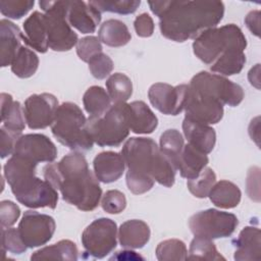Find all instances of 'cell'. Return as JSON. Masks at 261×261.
Segmentation results:
<instances>
[{
    "mask_svg": "<svg viewBox=\"0 0 261 261\" xmlns=\"http://www.w3.org/2000/svg\"><path fill=\"white\" fill-rule=\"evenodd\" d=\"M151 11L159 17L161 35L174 42L196 39L215 28L223 17L224 4L214 0L148 1Z\"/></svg>",
    "mask_w": 261,
    "mask_h": 261,
    "instance_id": "cell-1",
    "label": "cell"
},
{
    "mask_svg": "<svg viewBox=\"0 0 261 261\" xmlns=\"http://www.w3.org/2000/svg\"><path fill=\"white\" fill-rule=\"evenodd\" d=\"M43 175L60 191L65 202L79 210L92 211L98 207L102 189L82 153L74 151L62 157L59 162L48 163L43 168Z\"/></svg>",
    "mask_w": 261,
    "mask_h": 261,
    "instance_id": "cell-2",
    "label": "cell"
},
{
    "mask_svg": "<svg viewBox=\"0 0 261 261\" xmlns=\"http://www.w3.org/2000/svg\"><path fill=\"white\" fill-rule=\"evenodd\" d=\"M37 165L27 158L12 154L4 165V177L15 199L23 206L54 209L58 202L57 190L46 179L36 176Z\"/></svg>",
    "mask_w": 261,
    "mask_h": 261,
    "instance_id": "cell-3",
    "label": "cell"
},
{
    "mask_svg": "<svg viewBox=\"0 0 261 261\" xmlns=\"http://www.w3.org/2000/svg\"><path fill=\"white\" fill-rule=\"evenodd\" d=\"M127 171L153 178L166 188L173 186L176 168L150 138H130L121 150Z\"/></svg>",
    "mask_w": 261,
    "mask_h": 261,
    "instance_id": "cell-4",
    "label": "cell"
},
{
    "mask_svg": "<svg viewBox=\"0 0 261 261\" xmlns=\"http://www.w3.org/2000/svg\"><path fill=\"white\" fill-rule=\"evenodd\" d=\"M88 119L82 109L72 102L59 105L51 125L53 136L70 150L80 152L92 149L94 141L87 126Z\"/></svg>",
    "mask_w": 261,
    "mask_h": 261,
    "instance_id": "cell-5",
    "label": "cell"
},
{
    "mask_svg": "<svg viewBox=\"0 0 261 261\" xmlns=\"http://www.w3.org/2000/svg\"><path fill=\"white\" fill-rule=\"evenodd\" d=\"M247 47V40L242 30L234 23L215 27L200 34L193 42L196 57L208 65H212L224 53Z\"/></svg>",
    "mask_w": 261,
    "mask_h": 261,
    "instance_id": "cell-6",
    "label": "cell"
},
{
    "mask_svg": "<svg viewBox=\"0 0 261 261\" xmlns=\"http://www.w3.org/2000/svg\"><path fill=\"white\" fill-rule=\"evenodd\" d=\"M89 133L100 147H117L129 134L128 103H113L103 114L89 116Z\"/></svg>",
    "mask_w": 261,
    "mask_h": 261,
    "instance_id": "cell-7",
    "label": "cell"
},
{
    "mask_svg": "<svg viewBox=\"0 0 261 261\" xmlns=\"http://www.w3.org/2000/svg\"><path fill=\"white\" fill-rule=\"evenodd\" d=\"M39 5L46 17L49 48L58 52L69 51L77 44L79 38L65 16L66 0L40 1Z\"/></svg>",
    "mask_w": 261,
    "mask_h": 261,
    "instance_id": "cell-8",
    "label": "cell"
},
{
    "mask_svg": "<svg viewBox=\"0 0 261 261\" xmlns=\"http://www.w3.org/2000/svg\"><path fill=\"white\" fill-rule=\"evenodd\" d=\"M189 87L230 107L238 106L244 99V91L240 85L223 75L208 71H200L194 75Z\"/></svg>",
    "mask_w": 261,
    "mask_h": 261,
    "instance_id": "cell-9",
    "label": "cell"
},
{
    "mask_svg": "<svg viewBox=\"0 0 261 261\" xmlns=\"http://www.w3.org/2000/svg\"><path fill=\"white\" fill-rule=\"evenodd\" d=\"M239 224L238 217L217 209H207L192 215L189 227L195 237L210 240L231 236Z\"/></svg>",
    "mask_w": 261,
    "mask_h": 261,
    "instance_id": "cell-10",
    "label": "cell"
},
{
    "mask_svg": "<svg viewBox=\"0 0 261 261\" xmlns=\"http://www.w3.org/2000/svg\"><path fill=\"white\" fill-rule=\"evenodd\" d=\"M118 230L116 223L110 218H98L91 222L82 233L83 247L93 258H104L117 245Z\"/></svg>",
    "mask_w": 261,
    "mask_h": 261,
    "instance_id": "cell-11",
    "label": "cell"
},
{
    "mask_svg": "<svg viewBox=\"0 0 261 261\" xmlns=\"http://www.w3.org/2000/svg\"><path fill=\"white\" fill-rule=\"evenodd\" d=\"M55 220L47 214L28 210L18 224L19 234L28 248H37L47 244L55 232Z\"/></svg>",
    "mask_w": 261,
    "mask_h": 261,
    "instance_id": "cell-12",
    "label": "cell"
},
{
    "mask_svg": "<svg viewBox=\"0 0 261 261\" xmlns=\"http://www.w3.org/2000/svg\"><path fill=\"white\" fill-rule=\"evenodd\" d=\"M189 92V85L171 86L165 83L153 84L148 97L150 103L165 115H177L185 109Z\"/></svg>",
    "mask_w": 261,
    "mask_h": 261,
    "instance_id": "cell-13",
    "label": "cell"
},
{
    "mask_svg": "<svg viewBox=\"0 0 261 261\" xmlns=\"http://www.w3.org/2000/svg\"><path fill=\"white\" fill-rule=\"evenodd\" d=\"M57 98L49 93L34 94L27 98L23 112L28 126L31 129H41L51 126L58 109Z\"/></svg>",
    "mask_w": 261,
    "mask_h": 261,
    "instance_id": "cell-14",
    "label": "cell"
},
{
    "mask_svg": "<svg viewBox=\"0 0 261 261\" xmlns=\"http://www.w3.org/2000/svg\"><path fill=\"white\" fill-rule=\"evenodd\" d=\"M186 116L205 124L218 123L223 117V105L208 96H205L189 87L185 105Z\"/></svg>",
    "mask_w": 261,
    "mask_h": 261,
    "instance_id": "cell-15",
    "label": "cell"
},
{
    "mask_svg": "<svg viewBox=\"0 0 261 261\" xmlns=\"http://www.w3.org/2000/svg\"><path fill=\"white\" fill-rule=\"evenodd\" d=\"M13 154L24 157L37 164L40 162L50 163L57 157V148L45 135L27 134L18 139Z\"/></svg>",
    "mask_w": 261,
    "mask_h": 261,
    "instance_id": "cell-16",
    "label": "cell"
},
{
    "mask_svg": "<svg viewBox=\"0 0 261 261\" xmlns=\"http://www.w3.org/2000/svg\"><path fill=\"white\" fill-rule=\"evenodd\" d=\"M65 16L71 28L82 34H92L101 21V12L91 4L81 0H66Z\"/></svg>",
    "mask_w": 261,
    "mask_h": 261,
    "instance_id": "cell-17",
    "label": "cell"
},
{
    "mask_svg": "<svg viewBox=\"0 0 261 261\" xmlns=\"http://www.w3.org/2000/svg\"><path fill=\"white\" fill-rule=\"evenodd\" d=\"M22 41L40 53L49 49L48 31L45 13L34 11L22 23Z\"/></svg>",
    "mask_w": 261,
    "mask_h": 261,
    "instance_id": "cell-18",
    "label": "cell"
},
{
    "mask_svg": "<svg viewBox=\"0 0 261 261\" xmlns=\"http://www.w3.org/2000/svg\"><path fill=\"white\" fill-rule=\"evenodd\" d=\"M94 173L99 181L104 184L114 182L124 172L125 162L121 153L105 151L96 155L93 161Z\"/></svg>",
    "mask_w": 261,
    "mask_h": 261,
    "instance_id": "cell-19",
    "label": "cell"
},
{
    "mask_svg": "<svg viewBox=\"0 0 261 261\" xmlns=\"http://www.w3.org/2000/svg\"><path fill=\"white\" fill-rule=\"evenodd\" d=\"M181 126L188 144L204 154H209L213 150L216 142V133L213 127L188 117H185Z\"/></svg>",
    "mask_w": 261,
    "mask_h": 261,
    "instance_id": "cell-20",
    "label": "cell"
},
{
    "mask_svg": "<svg viewBox=\"0 0 261 261\" xmlns=\"http://www.w3.org/2000/svg\"><path fill=\"white\" fill-rule=\"evenodd\" d=\"M22 32L8 19L0 20V57L1 66L11 65L16 53L20 49Z\"/></svg>",
    "mask_w": 261,
    "mask_h": 261,
    "instance_id": "cell-21",
    "label": "cell"
},
{
    "mask_svg": "<svg viewBox=\"0 0 261 261\" xmlns=\"http://www.w3.org/2000/svg\"><path fill=\"white\" fill-rule=\"evenodd\" d=\"M260 229L255 226H246L243 228L239 237L233 240L236 247L234 260L249 261L259 260L261 258V240Z\"/></svg>",
    "mask_w": 261,
    "mask_h": 261,
    "instance_id": "cell-22",
    "label": "cell"
},
{
    "mask_svg": "<svg viewBox=\"0 0 261 261\" xmlns=\"http://www.w3.org/2000/svg\"><path fill=\"white\" fill-rule=\"evenodd\" d=\"M149 225L140 219H130L123 222L118 228V241L125 249H141L150 240Z\"/></svg>",
    "mask_w": 261,
    "mask_h": 261,
    "instance_id": "cell-23",
    "label": "cell"
},
{
    "mask_svg": "<svg viewBox=\"0 0 261 261\" xmlns=\"http://www.w3.org/2000/svg\"><path fill=\"white\" fill-rule=\"evenodd\" d=\"M208 162L209 159L207 154H204L190 144H187L176 158L174 165L176 170H179L182 177L192 179L200 174V172L207 166Z\"/></svg>",
    "mask_w": 261,
    "mask_h": 261,
    "instance_id": "cell-24",
    "label": "cell"
},
{
    "mask_svg": "<svg viewBox=\"0 0 261 261\" xmlns=\"http://www.w3.org/2000/svg\"><path fill=\"white\" fill-rule=\"evenodd\" d=\"M129 106V128L138 135L153 133L158 125V118L144 101H134Z\"/></svg>",
    "mask_w": 261,
    "mask_h": 261,
    "instance_id": "cell-25",
    "label": "cell"
},
{
    "mask_svg": "<svg viewBox=\"0 0 261 261\" xmlns=\"http://www.w3.org/2000/svg\"><path fill=\"white\" fill-rule=\"evenodd\" d=\"M208 197L216 207L231 209L240 204L242 193L237 185L222 179L214 184L208 194Z\"/></svg>",
    "mask_w": 261,
    "mask_h": 261,
    "instance_id": "cell-26",
    "label": "cell"
},
{
    "mask_svg": "<svg viewBox=\"0 0 261 261\" xmlns=\"http://www.w3.org/2000/svg\"><path fill=\"white\" fill-rule=\"evenodd\" d=\"M1 120L3 126L14 132H22L25 127L23 107L7 93L1 94Z\"/></svg>",
    "mask_w": 261,
    "mask_h": 261,
    "instance_id": "cell-27",
    "label": "cell"
},
{
    "mask_svg": "<svg viewBox=\"0 0 261 261\" xmlns=\"http://www.w3.org/2000/svg\"><path fill=\"white\" fill-rule=\"evenodd\" d=\"M98 38L100 42L107 46L121 47L130 41L132 36L124 22L111 18L101 24L98 31Z\"/></svg>",
    "mask_w": 261,
    "mask_h": 261,
    "instance_id": "cell-28",
    "label": "cell"
},
{
    "mask_svg": "<svg viewBox=\"0 0 261 261\" xmlns=\"http://www.w3.org/2000/svg\"><path fill=\"white\" fill-rule=\"evenodd\" d=\"M79 258V251L75 243L69 240H61L56 244L44 247L31 256L32 260H68L75 261Z\"/></svg>",
    "mask_w": 261,
    "mask_h": 261,
    "instance_id": "cell-29",
    "label": "cell"
},
{
    "mask_svg": "<svg viewBox=\"0 0 261 261\" xmlns=\"http://www.w3.org/2000/svg\"><path fill=\"white\" fill-rule=\"evenodd\" d=\"M245 63V51L236 49L221 55L212 65H210V69L223 76L233 75L242 71Z\"/></svg>",
    "mask_w": 261,
    "mask_h": 261,
    "instance_id": "cell-30",
    "label": "cell"
},
{
    "mask_svg": "<svg viewBox=\"0 0 261 261\" xmlns=\"http://www.w3.org/2000/svg\"><path fill=\"white\" fill-rule=\"evenodd\" d=\"M106 90L100 86L90 87L83 96L85 110L90 116H99L103 114L112 104Z\"/></svg>",
    "mask_w": 261,
    "mask_h": 261,
    "instance_id": "cell-31",
    "label": "cell"
},
{
    "mask_svg": "<svg viewBox=\"0 0 261 261\" xmlns=\"http://www.w3.org/2000/svg\"><path fill=\"white\" fill-rule=\"evenodd\" d=\"M11 71L20 79H28L34 75L39 67L37 54L25 46H21L11 62Z\"/></svg>",
    "mask_w": 261,
    "mask_h": 261,
    "instance_id": "cell-32",
    "label": "cell"
},
{
    "mask_svg": "<svg viewBox=\"0 0 261 261\" xmlns=\"http://www.w3.org/2000/svg\"><path fill=\"white\" fill-rule=\"evenodd\" d=\"M106 89L113 103H125L133 94V83L124 73L115 72L107 79Z\"/></svg>",
    "mask_w": 261,
    "mask_h": 261,
    "instance_id": "cell-33",
    "label": "cell"
},
{
    "mask_svg": "<svg viewBox=\"0 0 261 261\" xmlns=\"http://www.w3.org/2000/svg\"><path fill=\"white\" fill-rule=\"evenodd\" d=\"M187 259L190 260H225L217 251L215 244L210 239L195 237L191 242Z\"/></svg>",
    "mask_w": 261,
    "mask_h": 261,
    "instance_id": "cell-34",
    "label": "cell"
},
{
    "mask_svg": "<svg viewBox=\"0 0 261 261\" xmlns=\"http://www.w3.org/2000/svg\"><path fill=\"white\" fill-rule=\"evenodd\" d=\"M184 146H185V139L182 135L175 128L166 129L160 136L159 148L161 152L164 155H166L173 164L175 163V160L180 154Z\"/></svg>",
    "mask_w": 261,
    "mask_h": 261,
    "instance_id": "cell-35",
    "label": "cell"
},
{
    "mask_svg": "<svg viewBox=\"0 0 261 261\" xmlns=\"http://www.w3.org/2000/svg\"><path fill=\"white\" fill-rule=\"evenodd\" d=\"M156 257L159 261L187 260L188 250L182 241L178 239H168L158 244Z\"/></svg>",
    "mask_w": 261,
    "mask_h": 261,
    "instance_id": "cell-36",
    "label": "cell"
},
{
    "mask_svg": "<svg viewBox=\"0 0 261 261\" xmlns=\"http://www.w3.org/2000/svg\"><path fill=\"white\" fill-rule=\"evenodd\" d=\"M216 182V174L210 167H205L200 174L192 179H188L187 187L192 195L196 198L204 199L208 197V194L214 184Z\"/></svg>",
    "mask_w": 261,
    "mask_h": 261,
    "instance_id": "cell-37",
    "label": "cell"
},
{
    "mask_svg": "<svg viewBox=\"0 0 261 261\" xmlns=\"http://www.w3.org/2000/svg\"><path fill=\"white\" fill-rule=\"evenodd\" d=\"M100 12H113L118 14H132L139 8L140 0H97L90 1Z\"/></svg>",
    "mask_w": 261,
    "mask_h": 261,
    "instance_id": "cell-38",
    "label": "cell"
},
{
    "mask_svg": "<svg viewBox=\"0 0 261 261\" xmlns=\"http://www.w3.org/2000/svg\"><path fill=\"white\" fill-rule=\"evenodd\" d=\"M35 5L34 0H1V13L11 19H19L24 16Z\"/></svg>",
    "mask_w": 261,
    "mask_h": 261,
    "instance_id": "cell-39",
    "label": "cell"
},
{
    "mask_svg": "<svg viewBox=\"0 0 261 261\" xmlns=\"http://www.w3.org/2000/svg\"><path fill=\"white\" fill-rule=\"evenodd\" d=\"M2 232V249L3 252H10L12 254H21L27 251L28 247L23 243L18 228L1 227Z\"/></svg>",
    "mask_w": 261,
    "mask_h": 261,
    "instance_id": "cell-40",
    "label": "cell"
},
{
    "mask_svg": "<svg viewBox=\"0 0 261 261\" xmlns=\"http://www.w3.org/2000/svg\"><path fill=\"white\" fill-rule=\"evenodd\" d=\"M102 209L109 214H118L126 207V198L118 190H109L101 198Z\"/></svg>",
    "mask_w": 261,
    "mask_h": 261,
    "instance_id": "cell-41",
    "label": "cell"
},
{
    "mask_svg": "<svg viewBox=\"0 0 261 261\" xmlns=\"http://www.w3.org/2000/svg\"><path fill=\"white\" fill-rule=\"evenodd\" d=\"M102 52V45L99 38L88 36L79 40L76 44V54L84 62H89L94 56Z\"/></svg>",
    "mask_w": 261,
    "mask_h": 261,
    "instance_id": "cell-42",
    "label": "cell"
},
{
    "mask_svg": "<svg viewBox=\"0 0 261 261\" xmlns=\"http://www.w3.org/2000/svg\"><path fill=\"white\" fill-rule=\"evenodd\" d=\"M88 64L92 75L97 80L106 79V76L111 73L114 67L112 59L103 52L94 56L88 62Z\"/></svg>",
    "mask_w": 261,
    "mask_h": 261,
    "instance_id": "cell-43",
    "label": "cell"
},
{
    "mask_svg": "<svg viewBox=\"0 0 261 261\" xmlns=\"http://www.w3.org/2000/svg\"><path fill=\"white\" fill-rule=\"evenodd\" d=\"M125 179H126V186L128 190L135 195H141V194L147 193L153 188L155 182V180L151 177L132 173L128 171H126Z\"/></svg>",
    "mask_w": 261,
    "mask_h": 261,
    "instance_id": "cell-44",
    "label": "cell"
},
{
    "mask_svg": "<svg viewBox=\"0 0 261 261\" xmlns=\"http://www.w3.org/2000/svg\"><path fill=\"white\" fill-rule=\"evenodd\" d=\"M21 136L20 132L10 130L4 126L0 128V155L2 159L13 154L15 145Z\"/></svg>",
    "mask_w": 261,
    "mask_h": 261,
    "instance_id": "cell-45",
    "label": "cell"
},
{
    "mask_svg": "<svg viewBox=\"0 0 261 261\" xmlns=\"http://www.w3.org/2000/svg\"><path fill=\"white\" fill-rule=\"evenodd\" d=\"M20 216L19 207L9 200H3L0 203V221L1 227L12 226Z\"/></svg>",
    "mask_w": 261,
    "mask_h": 261,
    "instance_id": "cell-46",
    "label": "cell"
},
{
    "mask_svg": "<svg viewBox=\"0 0 261 261\" xmlns=\"http://www.w3.org/2000/svg\"><path fill=\"white\" fill-rule=\"evenodd\" d=\"M260 169L259 167H251L247 174V194L250 199L255 202L260 201Z\"/></svg>",
    "mask_w": 261,
    "mask_h": 261,
    "instance_id": "cell-47",
    "label": "cell"
},
{
    "mask_svg": "<svg viewBox=\"0 0 261 261\" xmlns=\"http://www.w3.org/2000/svg\"><path fill=\"white\" fill-rule=\"evenodd\" d=\"M134 27L137 35L142 38H149L154 33V21L152 17L144 12L138 15L134 21Z\"/></svg>",
    "mask_w": 261,
    "mask_h": 261,
    "instance_id": "cell-48",
    "label": "cell"
},
{
    "mask_svg": "<svg viewBox=\"0 0 261 261\" xmlns=\"http://www.w3.org/2000/svg\"><path fill=\"white\" fill-rule=\"evenodd\" d=\"M260 11L252 10L245 17V23L250 32L256 37H260Z\"/></svg>",
    "mask_w": 261,
    "mask_h": 261,
    "instance_id": "cell-49",
    "label": "cell"
},
{
    "mask_svg": "<svg viewBox=\"0 0 261 261\" xmlns=\"http://www.w3.org/2000/svg\"><path fill=\"white\" fill-rule=\"evenodd\" d=\"M259 68H260V64H256L255 67L251 68V70L249 71V74H248V79H249L250 84L252 86H255L257 89H259V83H260Z\"/></svg>",
    "mask_w": 261,
    "mask_h": 261,
    "instance_id": "cell-50",
    "label": "cell"
},
{
    "mask_svg": "<svg viewBox=\"0 0 261 261\" xmlns=\"http://www.w3.org/2000/svg\"><path fill=\"white\" fill-rule=\"evenodd\" d=\"M117 255L116 256H113L111 259H143V257H141L140 255H137L136 252H133V251H128V250H125V251H119V252H116Z\"/></svg>",
    "mask_w": 261,
    "mask_h": 261,
    "instance_id": "cell-51",
    "label": "cell"
}]
</instances>
